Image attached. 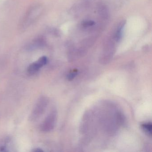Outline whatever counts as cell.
<instances>
[{
  "instance_id": "1",
  "label": "cell",
  "mask_w": 152,
  "mask_h": 152,
  "mask_svg": "<svg viewBox=\"0 0 152 152\" xmlns=\"http://www.w3.org/2000/svg\"><path fill=\"white\" fill-rule=\"evenodd\" d=\"M42 7L40 4H35L31 6L23 18L20 23V29L25 30L34 23L41 15Z\"/></svg>"
},
{
  "instance_id": "2",
  "label": "cell",
  "mask_w": 152,
  "mask_h": 152,
  "mask_svg": "<svg viewBox=\"0 0 152 152\" xmlns=\"http://www.w3.org/2000/svg\"><path fill=\"white\" fill-rule=\"evenodd\" d=\"M48 103V100L45 98H41L39 99L31 114L30 117L31 120L35 121L41 116L45 111Z\"/></svg>"
},
{
  "instance_id": "3",
  "label": "cell",
  "mask_w": 152,
  "mask_h": 152,
  "mask_svg": "<svg viewBox=\"0 0 152 152\" xmlns=\"http://www.w3.org/2000/svg\"><path fill=\"white\" fill-rule=\"evenodd\" d=\"M48 61V58L46 57H42L37 61L32 63L29 66L27 70L28 73L30 75H34L42 67L47 64Z\"/></svg>"
},
{
  "instance_id": "4",
  "label": "cell",
  "mask_w": 152,
  "mask_h": 152,
  "mask_svg": "<svg viewBox=\"0 0 152 152\" xmlns=\"http://www.w3.org/2000/svg\"><path fill=\"white\" fill-rule=\"evenodd\" d=\"M56 115L55 113L52 112L49 115L41 125V129L44 132L51 130L55 125Z\"/></svg>"
},
{
  "instance_id": "5",
  "label": "cell",
  "mask_w": 152,
  "mask_h": 152,
  "mask_svg": "<svg viewBox=\"0 0 152 152\" xmlns=\"http://www.w3.org/2000/svg\"><path fill=\"white\" fill-rule=\"evenodd\" d=\"M11 140L8 138L4 139L0 141V152L9 151L12 147Z\"/></svg>"
},
{
  "instance_id": "6",
  "label": "cell",
  "mask_w": 152,
  "mask_h": 152,
  "mask_svg": "<svg viewBox=\"0 0 152 152\" xmlns=\"http://www.w3.org/2000/svg\"><path fill=\"white\" fill-rule=\"evenodd\" d=\"M125 24V21H122L120 23L117 27V30H116L115 34V39L117 42L121 40L122 37L123 30Z\"/></svg>"
},
{
  "instance_id": "7",
  "label": "cell",
  "mask_w": 152,
  "mask_h": 152,
  "mask_svg": "<svg viewBox=\"0 0 152 152\" xmlns=\"http://www.w3.org/2000/svg\"><path fill=\"white\" fill-rule=\"evenodd\" d=\"M142 127L145 131L148 132L150 135L152 132V124L151 123L146 124L142 125Z\"/></svg>"
},
{
  "instance_id": "8",
  "label": "cell",
  "mask_w": 152,
  "mask_h": 152,
  "mask_svg": "<svg viewBox=\"0 0 152 152\" xmlns=\"http://www.w3.org/2000/svg\"><path fill=\"white\" fill-rule=\"evenodd\" d=\"M95 23L94 21L91 20H88V21H84L83 23L82 26L84 28H88L93 26L95 25Z\"/></svg>"
},
{
  "instance_id": "9",
  "label": "cell",
  "mask_w": 152,
  "mask_h": 152,
  "mask_svg": "<svg viewBox=\"0 0 152 152\" xmlns=\"http://www.w3.org/2000/svg\"><path fill=\"white\" fill-rule=\"evenodd\" d=\"M77 74V71H76V70H74V71L72 72L69 74V76H68V78H69V80H71L73 79V78L75 77V75H76Z\"/></svg>"
}]
</instances>
